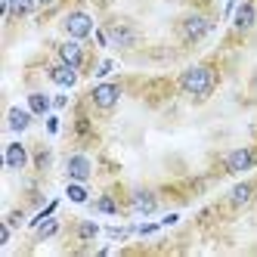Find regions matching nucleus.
<instances>
[{"instance_id": "obj_1", "label": "nucleus", "mask_w": 257, "mask_h": 257, "mask_svg": "<svg viewBox=\"0 0 257 257\" xmlns=\"http://www.w3.org/2000/svg\"><path fill=\"white\" fill-rule=\"evenodd\" d=\"M214 84H217V75H214L211 65H192V68H186V71L180 75V90H183L186 96H192V99L211 96Z\"/></svg>"}, {"instance_id": "obj_2", "label": "nucleus", "mask_w": 257, "mask_h": 257, "mask_svg": "<svg viewBox=\"0 0 257 257\" xmlns=\"http://www.w3.org/2000/svg\"><path fill=\"white\" fill-rule=\"evenodd\" d=\"M214 22L208 19V16H201V13H189V16H183L180 19V38L186 41V44H198V41H205L208 34H211Z\"/></svg>"}, {"instance_id": "obj_3", "label": "nucleus", "mask_w": 257, "mask_h": 257, "mask_svg": "<svg viewBox=\"0 0 257 257\" xmlns=\"http://www.w3.org/2000/svg\"><path fill=\"white\" fill-rule=\"evenodd\" d=\"M62 31L68 38H75V41H84V38L93 34V19H90L84 10H75V13H68L62 19Z\"/></svg>"}, {"instance_id": "obj_4", "label": "nucleus", "mask_w": 257, "mask_h": 257, "mask_svg": "<svg viewBox=\"0 0 257 257\" xmlns=\"http://www.w3.org/2000/svg\"><path fill=\"white\" fill-rule=\"evenodd\" d=\"M90 99H93L96 108H102V112H108V108H115L118 99H121V87L118 84H96L93 90H90Z\"/></svg>"}, {"instance_id": "obj_5", "label": "nucleus", "mask_w": 257, "mask_h": 257, "mask_svg": "<svg viewBox=\"0 0 257 257\" xmlns=\"http://www.w3.org/2000/svg\"><path fill=\"white\" fill-rule=\"evenodd\" d=\"M56 53H59V62H65V65H71V68H81L84 59H87V53H84L81 41H75V38L62 41V44L56 47Z\"/></svg>"}, {"instance_id": "obj_6", "label": "nucleus", "mask_w": 257, "mask_h": 257, "mask_svg": "<svg viewBox=\"0 0 257 257\" xmlns=\"http://www.w3.org/2000/svg\"><path fill=\"white\" fill-rule=\"evenodd\" d=\"M254 164H257V152L254 149H232L226 155V171L229 174H242V171L254 168Z\"/></svg>"}, {"instance_id": "obj_7", "label": "nucleus", "mask_w": 257, "mask_h": 257, "mask_svg": "<svg viewBox=\"0 0 257 257\" xmlns=\"http://www.w3.org/2000/svg\"><path fill=\"white\" fill-rule=\"evenodd\" d=\"M65 174H68L71 180H78V183H87L90 174H93V168H90V158H87V155H71V158L65 161Z\"/></svg>"}, {"instance_id": "obj_8", "label": "nucleus", "mask_w": 257, "mask_h": 257, "mask_svg": "<svg viewBox=\"0 0 257 257\" xmlns=\"http://www.w3.org/2000/svg\"><path fill=\"white\" fill-rule=\"evenodd\" d=\"M31 108H22V105H13L10 112H7V124H10V131L13 134H25L28 127H31Z\"/></svg>"}, {"instance_id": "obj_9", "label": "nucleus", "mask_w": 257, "mask_h": 257, "mask_svg": "<svg viewBox=\"0 0 257 257\" xmlns=\"http://www.w3.org/2000/svg\"><path fill=\"white\" fill-rule=\"evenodd\" d=\"M108 41H112L115 47H121V50H127V47H134V44H137V31H134L131 25L118 22V25L108 28Z\"/></svg>"}, {"instance_id": "obj_10", "label": "nucleus", "mask_w": 257, "mask_h": 257, "mask_svg": "<svg viewBox=\"0 0 257 257\" xmlns=\"http://www.w3.org/2000/svg\"><path fill=\"white\" fill-rule=\"evenodd\" d=\"M50 81L68 90V87H75V84H78V68H71V65L59 62V65H53V68H50Z\"/></svg>"}, {"instance_id": "obj_11", "label": "nucleus", "mask_w": 257, "mask_h": 257, "mask_svg": "<svg viewBox=\"0 0 257 257\" xmlns=\"http://www.w3.org/2000/svg\"><path fill=\"white\" fill-rule=\"evenodd\" d=\"M155 208H158L155 192H149V189H137L134 192V211H140V214H155Z\"/></svg>"}, {"instance_id": "obj_12", "label": "nucleus", "mask_w": 257, "mask_h": 257, "mask_svg": "<svg viewBox=\"0 0 257 257\" xmlns=\"http://www.w3.org/2000/svg\"><path fill=\"white\" fill-rule=\"evenodd\" d=\"M25 164H28V152H25V146H22V143H10V146H7V168L22 171Z\"/></svg>"}, {"instance_id": "obj_13", "label": "nucleus", "mask_w": 257, "mask_h": 257, "mask_svg": "<svg viewBox=\"0 0 257 257\" xmlns=\"http://www.w3.org/2000/svg\"><path fill=\"white\" fill-rule=\"evenodd\" d=\"M251 198H254V186H251V183H235V186L229 189V205L232 208H245Z\"/></svg>"}, {"instance_id": "obj_14", "label": "nucleus", "mask_w": 257, "mask_h": 257, "mask_svg": "<svg viewBox=\"0 0 257 257\" xmlns=\"http://www.w3.org/2000/svg\"><path fill=\"white\" fill-rule=\"evenodd\" d=\"M254 16H257V10H254V4H245L235 10V31H248L251 25H254Z\"/></svg>"}, {"instance_id": "obj_15", "label": "nucleus", "mask_w": 257, "mask_h": 257, "mask_svg": "<svg viewBox=\"0 0 257 257\" xmlns=\"http://www.w3.org/2000/svg\"><path fill=\"white\" fill-rule=\"evenodd\" d=\"M50 105H53V99L44 96V93H31V96H28V108H31L34 115H47Z\"/></svg>"}, {"instance_id": "obj_16", "label": "nucleus", "mask_w": 257, "mask_h": 257, "mask_svg": "<svg viewBox=\"0 0 257 257\" xmlns=\"http://www.w3.org/2000/svg\"><path fill=\"white\" fill-rule=\"evenodd\" d=\"M65 195L75 201V205H84V201H87V189H84V183L71 180V183H68V189H65Z\"/></svg>"}, {"instance_id": "obj_17", "label": "nucleus", "mask_w": 257, "mask_h": 257, "mask_svg": "<svg viewBox=\"0 0 257 257\" xmlns=\"http://www.w3.org/2000/svg\"><path fill=\"white\" fill-rule=\"evenodd\" d=\"M56 232H59V220L47 217L44 223H38V238H50V235H56Z\"/></svg>"}, {"instance_id": "obj_18", "label": "nucleus", "mask_w": 257, "mask_h": 257, "mask_svg": "<svg viewBox=\"0 0 257 257\" xmlns=\"http://www.w3.org/2000/svg\"><path fill=\"white\" fill-rule=\"evenodd\" d=\"M93 208H96L99 214H115V211H118V205H115L112 195H99V198L93 201Z\"/></svg>"}, {"instance_id": "obj_19", "label": "nucleus", "mask_w": 257, "mask_h": 257, "mask_svg": "<svg viewBox=\"0 0 257 257\" xmlns=\"http://www.w3.org/2000/svg\"><path fill=\"white\" fill-rule=\"evenodd\" d=\"M56 208H59V201H56V198H53V201H50V205H47V208H44V211H41L38 217H34V220H31V223H28V226H31V229H38V223H44V220H47V217H53V214H56Z\"/></svg>"}, {"instance_id": "obj_20", "label": "nucleus", "mask_w": 257, "mask_h": 257, "mask_svg": "<svg viewBox=\"0 0 257 257\" xmlns=\"http://www.w3.org/2000/svg\"><path fill=\"white\" fill-rule=\"evenodd\" d=\"M34 7H38V0H13V13L16 16H31Z\"/></svg>"}, {"instance_id": "obj_21", "label": "nucleus", "mask_w": 257, "mask_h": 257, "mask_svg": "<svg viewBox=\"0 0 257 257\" xmlns=\"http://www.w3.org/2000/svg\"><path fill=\"white\" fill-rule=\"evenodd\" d=\"M78 232H81V238H93V235H99V226L90 223V220H84V223L78 226Z\"/></svg>"}, {"instance_id": "obj_22", "label": "nucleus", "mask_w": 257, "mask_h": 257, "mask_svg": "<svg viewBox=\"0 0 257 257\" xmlns=\"http://www.w3.org/2000/svg\"><path fill=\"white\" fill-rule=\"evenodd\" d=\"M105 232H108V235H112V238H127V235H131L134 229H127V226H108Z\"/></svg>"}, {"instance_id": "obj_23", "label": "nucleus", "mask_w": 257, "mask_h": 257, "mask_svg": "<svg viewBox=\"0 0 257 257\" xmlns=\"http://www.w3.org/2000/svg\"><path fill=\"white\" fill-rule=\"evenodd\" d=\"M137 232H140V235H152V232H158V223H143Z\"/></svg>"}, {"instance_id": "obj_24", "label": "nucleus", "mask_w": 257, "mask_h": 257, "mask_svg": "<svg viewBox=\"0 0 257 257\" xmlns=\"http://www.w3.org/2000/svg\"><path fill=\"white\" fill-rule=\"evenodd\" d=\"M47 134H59V118H47Z\"/></svg>"}, {"instance_id": "obj_25", "label": "nucleus", "mask_w": 257, "mask_h": 257, "mask_svg": "<svg viewBox=\"0 0 257 257\" xmlns=\"http://www.w3.org/2000/svg\"><path fill=\"white\" fill-rule=\"evenodd\" d=\"M112 68H115V65H112V62L105 59V62L99 65V71H96V78H105V75H108V71H112Z\"/></svg>"}, {"instance_id": "obj_26", "label": "nucleus", "mask_w": 257, "mask_h": 257, "mask_svg": "<svg viewBox=\"0 0 257 257\" xmlns=\"http://www.w3.org/2000/svg\"><path fill=\"white\" fill-rule=\"evenodd\" d=\"M7 242H10V229L0 226V245H7Z\"/></svg>"}, {"instance_id": "obj_27", "label": "nucleus", "mask_w": 257, "mask_h": 257, "mask_svg": "<svg viewBox=\"0 0 257 257\" xmlns=\"http://www.w3.org/2000/svg\"><path fill=\"white\" fill-rule=\"evenodd\" d=\"M53 105H56V108H65V105H68V99H65V96H56V99H53Z\"/></svg>"}, {"instance_id": "obj_28", "label": "nucleus", "mask_w": 257, "mask_h": 257, "mask_svg": "<svg viewBox=\"0 0 257 257\" xmlns=\"http://www.w3.org/2000/svg\"><path fill=\"white\" fill-rule=\"evenodd\" d=\"M177 220H180L177 214H168V217H164V226H174V223H177Z\"/></svg>"}, {"instance_id": "obj_29", "label": "nucleus", "mask_w": 257, "mask_h": 257, "mask_svg": "<svg viewBox=\"0 0 257 257\" xmlns=\"http://www.w3.org/2000/svg\"><path fill=\"white\" fill-rule=\"evenodd\" d=\"M38 4H41V7H50V4H56V0H38Z\"/></svg>"}]
</instances>
